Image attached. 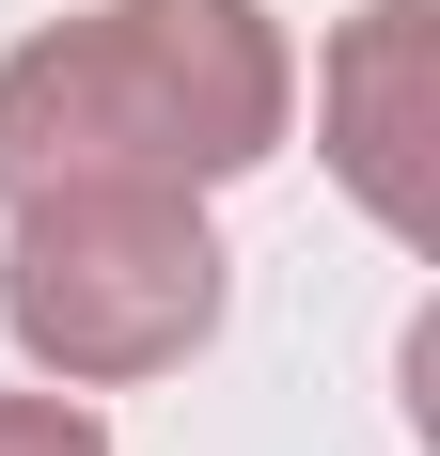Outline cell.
<instances>
[{
  "mask_svg": "<svg viewBox=\"0 0 440 456\" xmlns=\"http://www.w3.org/2000/svg\"><path fill=\"white\" fill-rule=\"evenodd\" d=\"M0 330L32 346L63 394H110V378H158L220 330V236L189 221V189L158 174H79L16 205V252H0Z\"/></svg>",
  "mask_w": 440,
  "mask_h": 456,
  "instance_id": "7a4b0ae2",
  "label": "cell"
},
{
  "mask_svg": "<svg viewBox=\"0 0 440 456\" xmlns=\"http://www.w3.org/2000/svg\"><path fill=\"white\" fill-rule=\"evenodd\" d=\"M0 456H110V441H94V410H63V394H0Z\"/></svg>",
  "mask_w": 440,
  "mask_h": 456,
  "instance_id": "277c9868",
  "label": "cell"
},
{
  "mask_svg": "<svg viewBox=\"0 0 440 456\" xmlns=\"http://www.w3.org/2000/svg\"><path fill=\"white\" fill-rule=\"evenodd\" d=\"M299 63L267 32V0H94L63 32L0 47V205L79 174H158V189H220L283 158Z\"/></svg>",
  "mask_w": 440,
  "mask_h": 456,
  "instance_id": "6da1fadb",
  "label": "cell"
},
{
  "mask_svg": "<svg viewBox=\"0 0 440 456\" xmlns=\"http://www.w3.org/2000/svg\"><path fill=\"white\" fill-rule=\"evenodd\" d=\"M409 94H425V0H378V16L330 47V158H346V189L394 236H425V158H409L425 110H409Z\"/></svg>",
  "mask_w": 440,
  "mask_h": 456,
  "instance_id": "3957f363",
  "label": "cell"
}]
</instances>
